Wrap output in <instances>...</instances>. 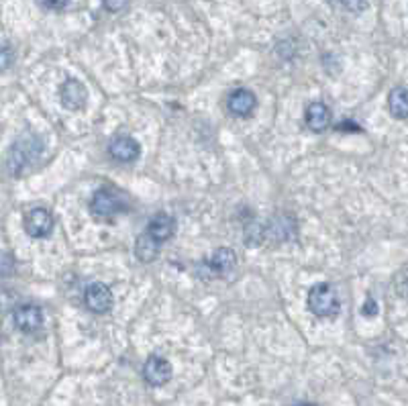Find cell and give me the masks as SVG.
<instances>
[{
	"label": "cell",
	"instance_id": "obj_1",
	"mask_svg": "<svg viewBox=\"0 0 408 406\" xmlns=\"http://www.w3.org/2000/svg\"><path fill=\"white\" fill-rule=\"evenodd\" d=\"M43 149L45 148H43V141L39 135L31 133V131L23 133L6 153V161H4L6 172L15 178L25 176L37 164V159L43 155Z\"/></svg>",
	"mask_w": 408,
	"mask_h": 406
},
{
	"label": "cell",
	"instance_id": "obj_2",
	"mask_svg": "<svg viewBox=\"0 0 408 406\" xmlns=\"http://www.w3.org/2000/svg\"><path fill=\"white\" fill-rule=\"evenodd\" d=\"M308 310L319 319H333L341 310L339 296L331 284H317L308 292Z\"/></svg>",
	"mask_w": 408,
	"mask_h": 406
},
{
	"label": "cell",
	"instance_id": "obj_3",
	"mask_svg": "<svg viewBox=\"0 0 408 406\" xmlns=\"http://www.w3.org/2000/svg\"><path fill=\"white\" fill-rule=\"evenodd\" d=\"M123 211H125V202H123L121 194L114 190H109V188L96 190L90 200V213L96 219H112L114 215H118Z\"/></svg>",
	"mask_w": 408,
	"mask_h": 406
},
{
	"label": "cell",
	"instance_id": "obj_4",
	"mask_svg": "<svg viewBox=\"0 0 408 406\" xmlns=\"http://www.w3.org/2000/svg\"><path fill=\"white\" fill-rule=\"evenodd\" d=\"M298 224L296 217L290 215V213H280L276 217H272L267 227H265V235L278 243H286V241H292L296 237Z\"/></svg>",
	"mask_w": 408,
	"mask_h": 406
},
{
	"label": "cell",
	"instance_id": "obj_5",
	"mask_svg": "<svg viewBox=\"0 0 408 406\" xmlns=\"http://www.w3.org/2000/svg\"><path fill=\"white\" fill-rule=\"evenodd\" d=\"M84 304L90 312L94 315H105L112 308V292L111 288L103 282H94L86 288L84 292Z\"/></svg>",
	"mask_w": 408,
	"mask_h": 406
},
{
	"label": "cell",
	"instance_id": "obj_6",
	"mask_svg": "<svg viewBox=\"0 0 408 406\" xmlns=\"http://www.w3.org/2000/svg\"><path fill=\"white\" fill-rule=\"evenodd\" d=\"M172 373H174V368L172 364L161 358V355H149L145 366H143V378L148 382L149 386H166L170 380H172Z\"/></svg>",
	"mask_w": 408,
	"mask_h": 406
},
{
	"label": "cell",
	"instance_id": "obj_7",
	"mask_svg": "<svg viewBox=\"0 0 408 406\" xmlns=\"http://www.w3.org/2000/svg\"><path fill=\"white\" fill-rule=\"evenodd\" d=\"M60 100L64 105V109L70 111H82L86 100H88V90L86 86L76 80V78H68L64 80V84L60 86Z\"/></svg>",
	"mask_w": 408,
	"mask_h": 406
},
{
	"label": "cell",
	"instance_id": "obj_8",
	"mask_svg": "<svg viewBox=\"0 0 408 406\" xmlns=\"http://www.w3.org/2000/svg\"><path fill=\"white\" fill-rule=\"evenodd\" d=\"M237 254L231 247H219L206 259V267L215 278H229L237 270Z\"/></svg>",
	"mask_w": 408,
	"mask_h": 406
},
{
	"label": "cell",
	"instance_id": "obj_9",
	"mask_svg": "<svg viewBox=\"0 0 408 406\" xmlns=\"http://www.w3.org/2000/svg\"><path fill=\"white\" fill-rule=\"evenodd\" d=\"M25 231L33 239H43L53 231V215L47 209H33L25 215Z\"/></svg>",
	"mask_w": 408,
	"mask_h": 406
},
{
	"label": "cell",
	"instance_id": "obj_10",
	"mask_svg": "<svg viewBox=\"0 0 408 406\" xmlns=\"http://www.w3.org/2000/svg\"><path fill=\"white\" fill-rule=\"evenodd\" d=\"M15 327L23 333H35L43 327V310L37 304H23L15 308Z\"/></svg>",
	"mask_w": 408,
	"mask_h": 406
},
{
	"label": "cell",
	"instance_id": "obj_11",
	"mask_svg": "<svg viewBox=\"0 0 408 406\" xmlns=\"http://www.w3.org/2000/svg\"><path fill=\"white\" fill-rule=\"evenodd\" d=\"M256 107H258V98L249 88H237L227 98V109L231 111V114L241 116V118L254 114Z\"/></svg>",
	"mask_w": 408,
	"mask_h": 406
},
{
	"label": "cell",
	"instance_id": "obj_12",
	"mask_svg": "<svg viewBox=\"0 0 408 406\" xmlns=\"http://www.w3.org/2000/svg\"><path fill=\"white\" fill-rule=\"evenodd\" d=\"M109 153L116 161L129 164V161H135L141 155V145H139L137 139H133L129 135H116L109 143Z\"/></svg>",
	"mask_w": 408,
	"mask_h": 406
},
{
	"label": "cell",
	"instance_id": "obj_13",
	"mask_svg": "<svg viewBox=\"0 0 408 406\" xmlns=\"http://www.w3.org/2000/svg\"><path fill=\"white\" fill-rule=\"evenodd\" d=\"M304 121H306V127L314 133H323L329 129L331 125V111L325 103L317 100V103H310L306 107V112H304Z\"/></svg>",
	"mask_w": 408,
	"mask_h": 406
},
{
	"label": "cell",
	"instance_id": "obj_14",
	"mask_svg": "<svg viewBox=\"0 0 408 406\" xmlns=\"http://www.w3.org/2000/svg\"><path fill=\"white\" fill-rule=\"evenodd\" d=\"M145 233H148L151 239H155L157 243H163V241H168V239L174 237V233H176V221H174V217H170L166 213H157L149 221Z\"/></svg>",
	"mask_w": 408,
	"mask_h": 406
},
{
	"label": "cell",
	"instance_id": "obj_15",
	"mask_svg": "<svg viewBox=\"0 0 408 406\" xmlns=\"http://www.w3.org/2000/svg\"><path fill=\"white\" fill-rule=\"evenodd\" d=\"M388 107H390V112L394 118L398 121H407L408 118V94L405 86H398L394 88L390 94H388Z\"/></svg>",
	"mask_w": 408,
	"mask_h": 406
},
{
	"label": "cell",
	"instance_id": "obj_16",
	"mask_svg": "<svg viewBox=\"0 0 408 406\" xmlns=\"http://www.w3.org/2000/svg\"><path fill=\"white\" fill-rule=\"evenodd\" d=\"M157 254H159V243L155 239H151L148 233L137 237V241H135V256H137V259L141 263L153 261V259L157 258Z\"/></svg>",
	"mask_w": 408,
	"mask_h": 406
},
{
	"label": "cell",
	"instance_id": "obj_17",
	"mask_svg": "<svg viewBox=\"0 0 408 406\" xmlns=\"http://www.w3.org/2000/svg\"><path fill=\"white\" fill-rule=\"evenodd\" d=\"M243 237H245L243 241H245L247 247H258L265 237V227L258 221H249L243 229Z\"/></svg>",
	"mask_w": 408,
	"mask_h": 406
},
{
	"label": "cell",
	"instance_id": "obj_18",
	"mask_svg": "<svg viewBox=\"0 0 408 406\" xmlns=\"http://www.w3.org/2000/svg\"><path fill=\"white\" fill-rule=\"evenodd\" d=\"M127 4H129V0H103V6L109 12H121L127 8Z\"/></svg>",
	"mask_w": 408,
	"mask_h": 406
},
{
	"label": "cell",
	"instance_id": "obj_19",
	"mask_svg": "<svg viewBox=\"0 0 408 406\" xmlns=\"http://www.w3.org/2000/svg\"><path fill=\"white\" fill-rule=\"evenodd\" d=\"M378 312H380V306H378V302L368 296V300H366V304L362 306V315L364 317H378Z\"/></svg>",
	"mask_w": 408,
	"mask_h": 406
},
{
	"label": "cell",
	"instance_id": "obj_20",
	"mask_svg": "<svg viewBox=\"0 0 408 406\" xmlns=\"http://www.w3.org/2000/svg\"><path fill=\"white\" fill-rule=\"evenodd\" d=\"M347 10H351V12H360V10H364L366 6H368V0H339Z\"/></svg>",
	"mask_w": 408,
	"mask_h": 406
},
{
	"label": "cell",
	"instance_id": "obj_21",
	"mask_svg": "<svg viewBox=\"0 0 408 406\" xmlns=\"http://www.w3.org/2000/svg\"><path fill=\"white\" fill-rule=\"evenodd\" d=\"M12 64V51L8 47H0V70H6Z\"/></svg>",
	"mask_w": 408,
	"mask_h": 406
},
{
	"label": "cell",
	"instance_id": "obj_22",
	"mask_svg": "<svg viewBox=\"0 0 408 406\" xmlns=\"http://www.w3.org/2000/svg\"><path fill=\"white\" fill-rule=\"evenodd\" d=\"M337 131H353V133H357V131H362L353 121H341L339 125H337Z\"/></svg>",
	"mask_w": 408,
	"mask_h": 406
},
{
	"label": "cell",
	"instance_id": "obj_23",
	"mask_svg": "<svg viewBox=\"0 0 408 406\" xmlns=\"http://www.w3.org/2000/svg\"><path fill=\"white\" fill-rule=\"evenodd\" d=\"M68 2H70V0H43V4H45L47 8H53V10H62V8H66V6H68Z\"/></svg>",
	"mask_w": 408,
	"mask_h": 406
},
{
	"label": "cell",
	"instance_id": "obj_24",
	"mask_svg": "<svg viewBox=\"0 0 408 406\" xmlns=\"http://www.w3.org/2000/svg\"><path fill=\"white\" fill-rule=\"evenodd\" d=\"M298 406H314V405H298Z\"/></svg>",
	"mask_w": 408,
	"mask_h": 406
}]
</instances>
